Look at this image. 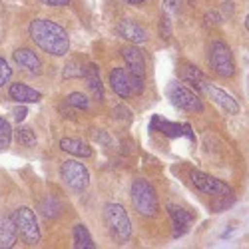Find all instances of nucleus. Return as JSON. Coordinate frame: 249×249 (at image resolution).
Here are the masks:
<instances>
[{
    "mask_svg": "<svg viewBox=\"0 0 249 249\" xmlns=\"http://www.w3.org/2000/svg\"><path fill=\"white\" fill-rule=\"evenodd\" d=\"M28 36L32 42L50 56H66L70 50V36L68 32L48 18H34L28 24Z\"/></svg>",
    "mask_w": 249,
    "mask_h": 249,
    "instance_id": "1",
    "label": "nucleus"
},
{
    "mask_svg": "<svg viewBox=\"0 0 249 249\" xmlns=\"http://www.w3.org/2000/svg\"><path fill=\"white\" fill-rule=\"evenodd\" d=\"M132 203H134V210L142 215V217H156L160 212V205H158V196L154 185L143 179V178H136L132 181Z\"/></svg>",
    "mask_w": 249,
    "mask_h": 249,
    "instance_id": "2",
    "label": "nucleus"
},
{
    "mask_svg": "<svg viewBox=\"0 0 249 249\" xmlns=\"http://www.w3.org/2000/svg\"><path fill=\"white\" fill-rule=\"evenodd\" d=\"M104 219L118 243H126L132 237V219L122 203H108L104 207Z\"/></svg>",
    "mask_w": 249,
    "mask_h": 249,
    "instance_id": "3",
    "label": "nucleus"
},
{
    "mask_svg": "<svg viewBox=\"0 0 249 249\" xmlns=\"http://www.w3.org/2000/svg\"><path fill=\"white\" fill-rule=\"evenodd\" d=\"M207 58H210V66L213 72L221 78H233L235 76V62L233 54L223 40H212L210 48H207Z\"/></svg>",
    "mask_w": 249,
    "mask_h": 249,
    "instance_id": "4",
    "label": "nucleus"
},
{
    "mask_svg": "<svg viewBox=\"0 0 249 249\" xmlns=\"http://www.w3.org/2000/svg\"><path fill=\"white\" fill-rule=\"evenodd\" d=\"M60 178L76 194H82L88 188V183H90V174L86 170V165L82 163L80 160H66V161H62V165H60Z\"/></svg>",
    "mask_w": 249,
    "mask_h": 249,
    "instance_id": "5",
    "label": "nucleus"
},
{
    "mask_svg": "<svg viewBox=\"0 0 249 249\" xmlns=\"http://www.w3.org/2000/svg\"><path fill=\"white\" fill-rule=\"evenodd\" d=\"M12 215L16 221V230H18L20 239L30 247L38 245L40 243V227H38L36 213L30 210V207H18Z\"/></svg>",
    "mask_w": 249,
    "mask_h": 249,
    "instance_id": "6",
    "label": "nucleus"
},
{
    "mask_svg": "<svg viewBox=\"0 0 249 249\" xmlns=\"http://www.w3.org/2000/svg\"><path fill=\"white\" fill-rule=\"evenodd\" d=\"M190 179H192V183L196 185V188L205 196H217V197H231L233 196V190L225 181H221V179H217L213 176H207V174H203L199 170H192Z\"/></svg>",
    "mask_w": 249,
    "mask_h": 249,
    "instance_id": "7",
    "label": "nucleus"
},
{
    "mask_svg": "<svg viewBox=\"0 0 249 249\" xmlns=\"http://www.w3.org/2000/svg\"><path fill=\"white\" fill-rule=\"evenodd\" d=\"M170 98L174 102V106H178L183 112H192V114L203 112V102L199 100L197 92L185 88L181 82H174L170 86Z\"/></svg>",
    "mask_w": 249,
    "mask_h": 249,
    "instance_id": "8",
    "label": "nucleus"
},
{
    "mask_svg": "<svg viewBox=\"0 0 249 249\" xmlns=\"http://www.w3.org/2000/svg\"><path fill=\"white\" fill-rule=\"evenodd\" d=\"M124 62H126V68L132 76L138 78H146V58H143V52L134 44V46H126L120 50Z\"/></svg>",
    "mask_w": 249,
    "mask_h": 249,
    "instance_id": "9",
    "label": "nucleus"
},
{
    "mask_svg": "<svg viewBox=\"0 0 249 249\" xmlns=\"http://www.w3.org/2000/svg\"><path fill=\"white\" fill-rule=\"evenodd\" d=\"M12 60L16 62V66L20 70H24L32 76H38L40 72H42V62H40L38 54L32 52L30 48H18L12 52Z\"/></svg>",
    "mask_w": 249,
    "mask_h": 249,
    "instance_id": "10",
    "label": "nucleus"
},
{
    "mask_svg": "<svg viewBox=\"0 0 249 249\" xmlns=\"http://www.w3.org/2000/svg\"><path fill=\"white\" fill-rule=\"evenodd\" d=\"M165 210H168V215L172 219V225H174V235L179 237L183 235L185 231L190 230V225L194 221V215L188 212V210H183V207L176 205V203H168L165 205Z\"/></svg>",
    "mask_w": 249,
    "mask_h": 249,
    "instance_id": "11",
    "label": "nucleus"
},
{
    "mask_svg": "<svg viewBox=\"0 0 249 249\" xmlns=\"http://www.w3.org/2000/svg\"><path fill=\"white\" fill-rule=\"evenodd\" d=\"M118 36L120 38H124V40H128V42H132V44H143L148 40V34H146V30H143L140 24H136L134 20H122V22L118 24Z\"/></svg>",
    "mask_w": 249,
    "mask_h": 249,
    "instance_id": "12",
    "label": "nucleus"
},
{
    "mask_svg": "<svg viewBox=\"0 0 249 249\" xmlns=\"http://www.w3.org/2000/svg\"><path fill=\"white\" fill-rule=\"evenodd\" d=\"M110 86L112 90L120 96V98H130L134 94L132 90V80H130V72L126 68H114L110 72Z\"/></svg>",
    "mask_w": 249,
    "mask_h": 249,
    "instance_id": "13",
    "label": "nucleus"
},
{
    "mask_svg": "<svg viewBox=\"0 0 249 249\" xmlns=\"http://www.w3.org/2000/svg\"><path fill=\"white\" fill-rule=\"evenodd\" d=\"M8 96L10 100H14L16 104H36L42 100V94H40L38 90L22 84V82H14V84H10L8 88Z\"/></svg>",
    "mask_w": 249,
    "mask_h": 249,
    "instance_id": "14",
    "label": "nucleus"
},
{
    "mask_svg": "<svg viewBox=\"0 0 249 249\" xmlns=\"http://www.w3.org/2000/svg\"><path fill=\"white\" fill-rule=\"evenodd\" d=\"M18 230L14 215H2L0 217V249H10L16 245Z\"/></svg>",
    "mask_w": 249,
    "mask_h": 249,
    "instance_id": "15",
    "label": "nucleus"
},
{
    "mask_svg": "<svg viewBox=\"0 0 249 249\" xmlns=\"http://www.w3.org/2000/svg\"><path fill=\"white\" fill-rule=\"evenodd\" d=\"M203 94H207L210 96V100H213L219 108H223L225 112H230V114H237L239 112V104L227 94V92H223V90H219V88H215V86H207L205 88V92Z\"/></svg>",
    "mask_w": 249,
    "mask_h": 249,
    "instance_id": "16",
    "label": "nucleus"
},
{
    "mask_svg": "<svg viewBox=\"0 0 249 249\" xmlns=\"http://www.w3.org/2000/svg\"><path fill=\"white\" fill-rule=\"evenodd\" d=\"M181 80L185 82V84H190L194 92H205V88L210 86V82H207L205 74L197 66H185L181 70Z\"/></svg>",
    "mask_w": 249,
    "mask_h": 249,
    "instance_id": "17",
    "label": "nucleus"
},
{
    "mask_svg": "<svg viewBox=\"0 0 249 249\" xmlns=\"http://www.w3.org/2000/svg\"><path fill=\"white\" fill-rule=\"evenodd\" d=\"M60 150L70 154V156H76V158H90L94 154L86 142L74 140V138H62L60 140Z\"/></svg>",
    "mask_w": 249,
    "mask_h": 249,
    "instance_id": "18",
    "label": "nucleus"
},
{
    "mask_svg": "<svg viewBox=\"0 0 249 249\" xmlns=\"http://www.w3.org/2000/svg\"><path fill=\"white\" fill-rule=\"evenodd\" d=\"M152 130H160L163 136H168V138H181L183 136V126L181 124H176V122H168V120H163L160 116H154L152 120Z\"/></svg>",
    "mask_w": 249,
    "mask_h": 249,
    "instance_id": "19",
    "label": "nucleus"
},
{
    "mask_svg": "<svg viewBox=\"0 0 249 249\" xmlns=\"http://www.w3.org/2000/svg\"><path fill=\"white\" fill-rule=\"evenodd\" d=\"M72 237H74V247L76 249H96V243L88 231V227L84 223H76L74 225V231H72Z\"/></svg>",
    "mask_w": 249,
    "mask_h": 249,
    "instance_id": "20",
    "label": "nucleus"
},
{
    "mask_svg": "<svg viewBox=\"0 0 249 249\" xmlns=\"http://www.w3.org/2000/svg\"><path fill=\"white\" fill-rule=\"evenodd\" d=\"M84 76H86V82H88V88L92 90L96 100H102L104 98V88H102V82H100L98 66L96 64H88V68L84 70Z\"/></svg>",
    "mask_w": 249,
    "mask_h": 249,
    "instance_id": "21",
    "label": "nucleus"
},
{
    "mask_svg": "<svg viewBox=\"0 0 249 249\" xmlns=\"http://www.w3.org/2000/svg\"><path fill=\"white\" fill-rule=\"evenodd\" d=\"M60 210H62V205L52 196H46L42 201H40V212H42V215L48 219H54L60 213Z\"/></svg>",
    "mask_w": 249,
    "mask_h": 249,
    "instance_id": "22",
    "label": "nucleus"
},
{
    "mask_svg": "<svg viewBox=\"0 0 249 249\" xmlns=\"http://www.w3.org/2000/svg\"><path fill=\"white\" fill-rule=\"evenodd\" d=\"M16 142L24 148H32L36 143V134L32 128H18L16 130Z\"/></svg>",
    "mask_w": 249,
    "mask_h": 249,
    "instance_id": "23",
    "label": "nucleus"
},
{
    "mask_svg": "<svg viewBox=\"0 0 249 249\" xmlns=\"http://www.w3.org/2000/svg\"><path fill=\"white\" fill-rule=\"evenodd\" d=\"M66 102L70 104L72 108L82 110V112H86V110L90 108V100H88V96H86V94H82V92H72V94L66 98Z\"/></svg>",
    "mask_w": 249,
    "mask_h": 249,
    "instance_id": "24",
    "label": "nucleus"
},
{
    "mask_svg": "<svg viewBox=\"0 0 249 249\" xmlns=\"http://www.w3.org/2000/svg\"><path fill=\"white\" fill-rule=\"evenodd\" d=\"M12 142V128L10 124L0 116V150H6Z\"/></svg>",
    "mask_w": 249,
    "mask_h": 249,
    "instance_id": "25",
    "label": "nucleus"
},
{
    "mask_svg": "<svg viewBox=\"0 0 249 249\" xmlns=\"http://www.w3.org/2000/svg\"><path fill=\"white\" fill-rule=\"evenodd\" d=\"M10 76H12V68H10V64H8L4 58H0V88L6 86V82L10 80Z\"/></svg>",
    "mask_w": 249,
    "mask_h": 249,
    "instance_id": "26",
    "label": "nucleus"
},
{
    "mask_svg": "<svg viewBox=\"0 0 249 249\" xmlns=\"http://www.w3.org/2000/svg\"><path fill=\"white\" fill-rule=\"evenodd\" d=\"M160 34L163 38H170L172 36V20H170L168 14H163L161 20H160Z\"/></svg>",
    "mask_w": 249,
    "mask_h": 249,
    "instance_id": "27",
    "label": "nucleus"
},
{
    "mask_svg": "<svg viewBox=\"0 0 249 249\" xmlns=\"http://www.w3.org/2000/svg\"><path fill=\"white\" fill-rule=\"evenodd\" d=\"M58 110H60V114H62V116H66V118H72V120L76 118V116H74V110H76V108H72L68 102L60 104V106H58Z\"/></svg>",
    "mask_w": 249,
    "mask_h": 249,
    "instance_id": "28",
    "label": "nucleus"
},
{
    "mask_svg": "<svg viewBox=\"0 0 249 249\" xmlns=\"http://www.w3.org/2000/svg\"><path fill=\"white\" fill-rule=\"evenodd\" d=\"M40 4H44V6H68L70 0H40Z\"/></svg>",
    "mask_w": 249,
    "mask_h": 249,
    "instance_id": "29",
    "label": "nucleus"
},
{
    "mask_svg": "<svg viewBox=\"0 0 249 249\" xmlns=\"http://www.w3.org/2000/svg\"><path fill=\"white\" fill-rule=\"evenodd\" d=\"M205 18H210V24H219L221 20H223L217 12H207V14H205Z\"/></svg>",
    "mask_w": 249,
    "mask_h": 249,
    "instance_id": "30",
    "label": "nucleus"
},
{
    "mask_svg": "<svg viewBox=\"0 0 249 249\" xmlns=\"http://www.w3.org/2000/svg\"><path fill=\"white\" fill-rule=\"evenodd\" d=\"M14 118H16V122H22V120L26 118V108H18V110H14Z\"/></svg>",
    "mask_w": 249,
    "mask_h": 249,
    "instance_id": "31",
    "label": "nucleus"
},
{
    "mask_svg": "<svg viewBox=\"0 0 249 249\" xmlns=\"http://www.w3.org/2000/svg\"><path fill=\"white\" fill-rule=\"evenodd\" d=\"M178 4H179V0H165V8H168V10L178 8Z\"/></svg>",
    "mask_w": 249,
    "mask_h": 249,
    "instance_id": "32",
    "label": "nucleus"
},
{
    "mask_svg": "<svg viewBox=\"0 0 249 249\" xmlns=\"http://www.w3.org/2000/svg\"><path fill=\"white\" fill-rule=\"evenodd\" d=\"M183 136H188V138L194 140V130H192L190 126H183Z\"/></svg>",
    "mask_w": 249,
    "mask_h": 249,
    "instance_id": "33",
    "label": "nucleus"
},
{
    "mask_svg": "<svg viewBox=\"0 0 249 249\" xmlns=\"http://www.w3.org/2000/svg\"><path fill=\"white\" fill-rule=\"evenodd\" d=\"M124 2H128V4H143V2H148V0H124Z\"/></svg>",
    "mask_w": 249,
    "mask_h": 249,
    "instance_id": "34",
    "label": "nucleus"
},
{
    "mask_svg": "<svg viewBox=\"0 0 249 249\" xmlns=\"http://www.w3.org/2000/svg\"><path fill=\"white\" fill-rule=\"evenodd\" d=\"M245 28H247V32H249V14H247V18H245Z\"/></svg>",
    "mask_w": 249,
    "mask_h": 249,
    "instance_id": "35",
    "label": "nucleus"
}]
</instances>
